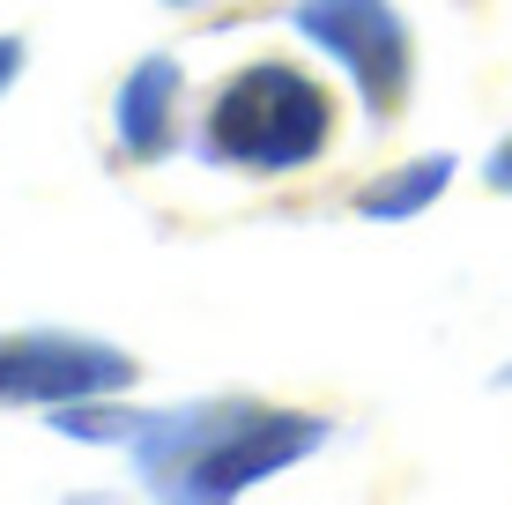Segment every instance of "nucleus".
Listing matches in <instances>:
<instances>
[{
	"mask_svg": "<svg viewBox=\"0 0 512 505\" xmlns=\"http://www.w3.org/2000/svg\"><path fill=\"white\" fill-rule=\"evenodd\" d=\"M171 97H179V67L171 60H149L127 75V90H119V142H127L134 156H156L171 142Z\"/></svg>",
	"mask_w": 512,
	"mask_h": 505,
	"instance_id": "5",
	"label": "nucleus"
},
{
	"mask_svg": "<svg viewBox=\"0 0 512 505\" xmlns=\"http://www.w3.org/2000/svg\"><path fill=\"white\" fill-rule=\"evenodd\" d=\"M134 364L97 342H0V402H90V394L127 387Z\"/></svg>",
	"mask_w": 512,
	"mask_h": 505,
	"instance_id": "4",
	"label": "nucleus"
},
{
	"mask_svg": "<svg viewBox=\"0 0 512 505\" xmlns=\"http://www.w3.org/2000/svg\"><path fill=\"white\" fill-rule=\"evenodd\" d=\"M334 104L327 90L305 75V67H245L238 82L216 90V112H208V164H238V171H297L327 149Z\"/></svg>",
	"mask_w": 512,
	"mask_h": 505,
	"instance_id": "1",
	"label": "nucleus"
},
{
	"mask_svg": "<svg viewBox=\"0 0 512 505\" xmlns=\"http://www.w3.org/2000/svg\"><path fill=\"white\" fill-rule=\"evenodd\" d=\"M297 30L349 67L372 119H386L401 104V90H409V30H401V15L386 0H305Z\"/></svg>",
	"mask_w": 512,
	"mask_h": 505,
	"instance_id": "2",
	"label": "nucleus"
},
{
	"mask_svg": "<svg viewBox=\"0 0 512 505\" xmlns=\"http://www.w3.org/2000/svg\"><path fill=\"white\" fill-rule=\"evenodd\" d=\"M490 186H498V194H512V142L490 156Z\"/></svg>",
	"mask_w": 512,
	"mask_h": 505,
	"instance_id": "7",
	"label": "nucleus"
},
{
	"mask_svg": "<svg viewBox=\"0 0 512 505\" xmlns=\"http://www.w3.org/2000/svg\"><path fill=\"white\" fill-rule=\"evenodd\" d=\"M446 171H453L446 156H423V164H409L401 179L372 186V194H364L357 208H364V216H416L423 201H438V194H446Z\"/></svg>",
	"mask_w": 512,
	"mask_h": 505,
	"instance_id": "6",
	"label": "nucleus"
},
{
	"mask_svg": "<svg viewBox=\"0 0 512 505\" xmlns=\"http://www.w3.org/2000/svg\"><path fill=\"white\" fill-rule=\"evenodd\" d=\"M320 439H327V431L305 424V416H253V409H245V416H231V424L201 446V461L179 476V491H193V498H231V491H245V483L290 468L297 454H312Z\"/></svg>",
	"mask_w": 512,
	"mask_h": 505,
	"instance_id": "3",
	"label": "nucleus"
},
{
	"mask_svg": "<svg viewBox=\"0 0 512 505\" xmlns=\"http://www.w3.org/2000/svg\"><path fill=\"white\" fill-rule=\"evenodd\" d=\"M15 67H23V45H15V38H0V90L15 82Z\"/></svg>",
	"mask_w": 512,
	"mask_h": 505,
	"instance_id": "8",
	"label": "nucleus"
}]
</instances>
